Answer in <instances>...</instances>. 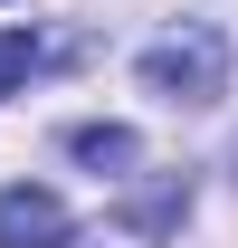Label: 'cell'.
<instances>
[{"label": "cell", "instance_id": "cell-1", "mask_svg": "<svg viewBox=\"0 0 238 248\" xmlns=\"http://www.w3.org/2000/svg\"><path fill=\"white\" fill-rule=\"evenodd\" d=\"M143 86L162 95V105H209V95L229 86V38L209 29V19H181L172 38L143 48Z\"/></svg>", "mask_w": 238, "mask_h": 248}, {"label": "cell", "instance_id": "cell-2", "mask_svg": "<svg viewBox=\"0 0 238 248\" xmlns=\"http://www.w3.org/2000/svg\"><path fill=\"white\" fill-rule=\"evenodd\" d=\"M181 210H191V182H181V172H162V182H143V201H134V210L67 229V248H162V239L181 229Z\"/></svg>", "mask_w": 238, "mask_h": 248}, {"label": "cell", "instance_id": "cell-3", "mask_svg": "<svg viewBox=\"0 0 238 248\" xmlns=\"http://www.w3.org/2000/svg\"><path fill=\"white\" fill-rule=\"evenodd\" d=\"M0 248H67L58 191H38V182H10V191H0Z\"/></svg>", "mask_w": 238, "mask_h": 248}, {"label": "cell", "instance_id": "cell-4", "mask_svg": "<svg viewBox=\"0 0 238 248\" xmlns=\"http://www.w3.org/2000/svg\"><path fill=\"white\" fill-rule=\"evenodd\" d=\"M67 153L86 162V172H124V162L143 153V143H134L124 124H76V134H67Z\"/></svg>", "mask_w": 238, "mask_h": 248}, {"label": "cell", "instance_id": "cell-5", "mask_svg": "<svg viewBox=\"0 0 238 248\" xmlns=\"http://www.w3.org/2000/svg\"><path fill=\"white\" fill-rule=\"evenodd\" d=\"M29 67H38V38H29V29H0V95L19 86Z\"/></svg>", "mask_w": 238, "mask_h": 248}]
</instances>
